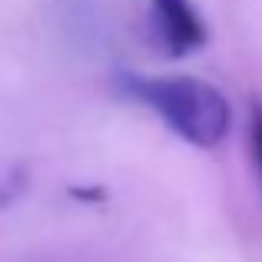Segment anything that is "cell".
Instances as JSON below:
<instances>
[{"label":"cell","mask_w":262,"mask_h":262,"mask_svg":"<svg viewBox=\"0 0 262 262\" xmlns=\"http://www.w3.org/2000/svg\"><path fill=\"white\" fill-rule=\"evenodd\" d=\"M60 30L73 40L77 50H96V47L103 50L110 37V13L103 0H63Z\"/></svg>","instance_id":"3957f363"},{"label":"cell","mask_w":262,"mask_h":262,"mask_svg":"<svg viewBox=\"0 0 262 262\" xmlns=\"http://www.w3.org/2000/svg\"><path fill=\"white\" fill-rule=\"evenodd\" d=\"M149 10L169 57H183L206 43V24L189 0H149Z\"/></svg>","instance_id":"7a4b0ae2"},{"label":"cell","mask_w":262,"mask_h":262,"mask_svg":"<svg viewBox=\"0 0 262 262\" xmlns=\"http://www.w3.org/2000/svg\"><path fill=\"white\" fill-rule=\"evenodd\" d=\"M120 86L129 100L149 106L179 140L192 146H216L232 126V106L216 86L196 77H143L123 73Z\"/></svg>","instance_id":"6da1fadb"},{"label":"cell","mask_w":262,"mask_h":262,"mask_svg":"<svg viewBox=\"0 0 262 262\" xmlns=\"http://www.w3.org/2000/svg\"><path fill=\"white\" fill-rule=\"evenodd\" d=\"M249 149L262 176V100H252V110H249Z\"/></svg>","instance_id":"277c9868"}]
</instances>
